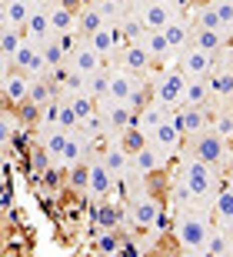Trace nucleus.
I'll list each match as a JSON object with an SVG mask.
<instances>
[{"label": "nucleus", "mask_w": 233, "mask_h": 257, "mask_svg": "<svg viewBox=\"0 0 233 257\" xmlns=\"http://www.w3.org/2000/svg\"><path fill=\"white\" fill-rule=\"evenodd\" d=\"M100 27H107L100 7H97V4H80V10H77V37L87 40V37H93Z\"/></svg>", "instance_id": "17"}, {"label": "nucleus", "mask_w": 233, "mask_h": 257, "mask_svg": "<svg viewBox=\"0 0 233 257\" xmlns=\"http://www.w3.org/2000/svg\"><path fill=\"white\" fill-rule=\"evenodd\" d=\"M30 84H34V77L24 74V70H17V67L4 70V100H7V107L27 104L30 100Z\"/></svg>", "instance_id": "7"}, {"label": "nucleus", "mask_w": 233, "mask_h": 257, "mask_svg": "<svg viewBox=\"0 0 233 257\" xmlns=\"http://www.w3.org/2000/svg\"><path fill=\"white\" fill-rule=\"evenodd\" d=\"M67 70L84 74V77L100 74V70H103V57L90 47V44H87V40H80V44L74 47V54H70V60H67Z\"/></svg>", "instance_id": "11"}, {"label": "nucleus", "mask_w": 233, "mask_h": 257, "mask_svg": "<svg viewBox=\"0 0 233 257\" xmlns=\"http://www.w3.org/2000/svg\"><path fill=\"white\" fill-rule=\"evenodd\" d=\"M123 247V234L120 230H97V250L103 257H117Z\"/></svg>", "instance_id": "33"}, {"label": "nucleus", "mask_w": 233, "mask_h": 257, "mask_svg": "<svg viewBox=\"0 0 233 257\" xmlns=\"http://www.w3.org/2000/svg\"><path fill=\"white\" fill-rule=\"evenodd\" d=\"M177 120H180L183 137H190V141L210 131V114H206V107H180V110H177Z\"/></svg>", "instance_id": "13"}, {"label": "nucleus", "mask_w": 233, "mask_h": 257, "mask_svg": "<svg viewBox=\"0 0 233 257\" xmlns=\"http://www.w3.org/2000/svg\"><path fill=\"white\" fill-rule=\"evenodd\" d=\"M40 181H44L47 187H60V171H57V167H50V171H47Z\"/></svg>", "instance_id": "45"}, {"label": "nucleus", "mask_w": 233, "mask_h": 257, "mask_svg": "<svg viewBox=\"0 0 233 257\" xmlns=\"http://www.w3.org/2000/svg\"><path fill=\"white\" fill-rule=\"evenodd\" d=\"M20 131H24V124H20L17 110L14 107H4V114H0V141H4V147H10Z\"/></svg>", "instance_id": "30"}, {"label": "nucleus", "mask_w": 233, "mask_h": 257, "mask_svg": "<svg viewBox=\"0 0 233 257\" xmlns=\"http://www.w3.org/2000/svg\"><path fill=\"white\" fill-rule=\"evenodd\" d=\"M193 47L210 50V54H220V50H226V30H203V27H196L193 30Z\"/></svg>", "instance_id": "27"}, {"label": "nucleus", "mask_w": 233, "mask_h": 257, "mask_svg": "<svg viewBox=\"0 0 233 257\" xmlns=\"http://www.w3.org/2000/svg\"><path fill=\"white\" fill-rule=\"evenodd\" d=\"M180 17V10L170 0H147L143 7H137V20L147 30H167V24Z\"/></svg>", "instance_id": "5"}, {"label": "nucleus", "mask_w": 233, "mask_h": 257, "mask_svg": "<svg viewBox=\"0 0 233 257\" xmlns=\"http://www.w3.org/2000/svg\"><path fill=\"white\" fill-rule=\"evenodd\" d=\"M17 110V117H20V124L27 127V131H34V127H40V120H44V107H37V104H20V107H14Z\"/></svg>", "instance_id": "37"}, {"label": "nucleus", "mask_w": 233, "mask_h": 257, "mask_svg": "<svg viewBox=\"0 0 233 257\" xmlns=\"http://www.w3.org/2000/svg\"><path fill=\"white\" fill-rule=\"evenodd\" d=\"M210 207H213V217L220 220L223 227H233V187H223Z\"/></svg>", "instance_id": "28"}, {"label": "nucleus", "mask_w": 233, "mask_h": 257, "mask_svg": "<svg viewBox=\"0 0 233 257\" xmlns=\"http://www.w3.org/2000/svg\"><path fill=\"white\" fill-rule=\"evenodd\" d=\"M60 110H64V97L50 100V104L44 107V120H40V127H57L60 124Z\"/></svg>", "instance_id": "42"}, {"label": "nucleus", "mask_w": 233, "mask_h": 257, "mask_svg": "<svg viewBox=\"0 0 233 257\" xmlns=\"http://www.w3.org/2000/svg\"><path fill=\"white\" fill-rule=\"evenodd\" d=\"M100 114L107 117L110 131H117V134L130 131L133 120H137V110H130L127 104H117V100H100Z\"/></svg>", "instance_id": "14"}, {"label": "nucleus", "mask_w": 233, "mask_h": 257, "mask_svg": "<svg viewBox=\"0 0 233 257\" xmlns=\"http://www.w3.org/2000/svg\"><path fill=\"white\" fill-rule=\"evenodd\" d=\"M180 181L190 187L193 200L200 204H213L216 194L223 191V181H220V167L206 161H196V157H183L180 161Z\"/></svg>", "instance_id": "1"}, {"label": "nucleus", "mask_w": 233, "mask_h": 257, "mask_svg": "<svg viewBox=\"0 0 233 257\" xmlns=\"http://www.w3.org/2000/svg\"><path fill=\"white\" fill-rule=\"evenodd\" d=\"M140 44H143V50L150 54V60H163L173 54V47H170V40L163 30H147L143 37H140Z\"/></svg>", "instance_id": "26"}, {"label": "nucleus", "mask_w": 233, "mask_h": 257, "mask_svg": "<svg viewBox=\"0 0 233 257\" xmlns=\"http://www.w3.org/2000/svg\"><path fill=\"white\" fill-rule=\"evenodd\" d=\"M24 40H27V30L0 27V57H4V70L14 67V57H17V50L24 47Z\"/></svg>", "instance_id": "20"}, {"label": "nucleus", "mask_w": 233, "mask_h": 257, "mask_svg": "<svg viewBox=\"0 0 233 257\" xmlns=\"http://www.w3.org/2000/svg\"><path fill=\"white\" fill-rule=\"evenodd\" d=\"M210 90H213L220 100H233V74L226 67H220V70L210 74Z\"/></svg>", "instance_id": "32"}, {"label": "nucleus", "mask_w": 233, "mask_h": 257, "mask_svg": "<svg viewBox=\"0 0 233 257\" xmlns=\"http://www.w3.org/2000/svg\"><path fill=\"white\" fill-rule=\"evenodd\" d=\"M80 131H84L87 137H90V141L97 144V141H100V137H103V134L110 131V124H107V117H103L100 110H97V114H93V117H87L84 124H80Z\"/></svg>", "instance_id": "38"}, {"label": "nucleus", "mask_w": 233, "mask_h": 257, "mask_svg": "<svg viewBox=\"0 0 233 257\" xmlns=\"http://www.w3.org/2000/svg\"><path fill=\"white\" fill-rule=\"evenodd\" d=\"M210 131H216L223 141H233V114H230V110H220V114H213V124H210Z\"/></svg>", "instance_id": "41"}, {"label": "nucleus", "mask_w": 233, "mask_h": 257, "mask_svg": "<svg viewBox=\"0 0 233 257\" xmlns=\"http://www.w3.org/2000/svg\"><path fill=\"white\" fill-rule=\"evenodd\" d=\"M50 100H57V84L47 80V77H34V84H30V104L47 107Z\"/></svg>", "instance_id": "29"}, {"label": "nucleus", "mask_w": 233, "mask_h": 257, "mask_svg": "<svg viewBox=\"0 0 233 257\" xmlns=\"http://www.w3.org/2000/svg\"><path fill=\"white\" fill-rule=\"evenodd\" d=\"M216 54H210V50H200V47H190L180 54V70H183L186 77H210L216 70Z\"/></svg>", "instance_id": "9"}, {"label": "nucleus", "mask_w": 233, "mask_h": 257, "mask_svg": "<svg viewBox=\"0 0 233 257\" xmlns=\"http://www.w3.org/2000/svg\"><path fill=\"white\" fill-rule=\"evenodd\" d=\"M90 217H93V224H97V230H120L123 227V207L107 204V200H100V204L90 210Z\"/></svg>", "instance_id": "22"}, {"label": "nucleus", "mask_w": 233, "mask_h": 257, "mask_svg": "<svg viewBox=\"0 0 233 257\" xmlns=\"http://www.w3.org/2000/svg\"><path fill=\"white\" fill-rule=\"evenodd\" d=\"M206 250H210L213 257H226V250H230V240H226V234L213 230V234H210V244H206Z\"/></svg>", "instance_id": "43"}, {"label": "nucleus", "mask_w": 233, "mask_h": 257, "mask_svg": "<svg viewBox=\"0 0 233 257\" xmlns=\"http://www.w3.org/2000/svg\"><path fill=\"white\" fill-rule=\"evenodd\" d=\"M27 164H30V174H34V177H44V174L54 167V157L47 154V147L37 144V147H30V151H27Z\"/></svg>", "instance_id": "34"}, {"label": "nucleus", "mask_w": 233, "mask_h": 257, "mask_svg": "<svg viewBox=\"0 0 233 257\" xmlns=\"http://www.w3.org/2000/svg\"><path fill=\"white\" fill-rule=\"evenodd\" d=\"M213 7H216V14H220V20H223V30L230 34L233 30V4L230 0H213Z\"/></svg>", "instance_id": "44"}, {"label": "nucleus", "mask_w": 233, "mask_h": 257, "mask_svg": "<svg viewBox=\"0 0 233 257\" xmlns=\"http://www.w3.org/2000/svg\"><path fill=\"white\" fill-rule=\"evenodd\" d=\"M50 27H54V37H67V34H77V10L64 7L57 0L50 7Z\"/></svg>", "instance_id": "23"}, {"label": "nucleus", "mask_w": 233, "mask_h": 257, "mask_svg": "<svg viewBox=\"0 0 233 257\" xmlns=\"http://www.w3.org/2000/svg\"><path fill=\"white\" fill-rule=\"evenodd\" d=\"M90 4H107V0H90Z\"/></svg>", "instance_id": "49"}, {"label": "nucleus", "mask_w": 233, "mask_h": 257, "mask_svg": "<svg viewBox=\"0 0 233 257\" xmlns=\"http://www.w3.org/2000/svg\"><path fill=\"white\" fill-rule=\"evenodd\" d=\"M67 141H70V131H64V127H40L37 144H40V147H47V154L54 157V164L60 161V157H64Z\"/></svg>", "instance_id": "21"}, {"label": "nucleus", "mask_w": 233, "mask_h": 257, "mask_svg": "<svg viewBox=\"0 0 233 257\" xmlns=\"http://www.w3.org/2000/svg\"><path fill=\"white\" fill-rule=\"evenodd\" d=\"M103 164H107V167H110V174L117 177V181H120V177H127V174H130L133 157H130L127 151H123L120 141H117V144H110V147L103 151Z\"/></svg>", "instance_id": "24"}, {"label": "nucleus", "mask_w": 233, "mask_h": 257, "mask_svg": "<svg viewBox=\"0 0 233 257\" xmlns=\"http://www.w3.org/2000/svg\"><path fill=\"white\" fill-rule=\"evenodd\" d=\"M180 257H213L210 250H180Z\"/></svg>", "instance_id": "46"}, {"label": "nucleus", "mask_w": 233, "mask_h": 257, "mask_svg": "<svg viewBox=\"0 0 233 257\" xmlns=\"http://www.w3.org/2000/svg\"><path fill=\"white\" fill-rule=\"evenodd\" d=\"M210 224H206L203 210H186L183 217H177L173 224V237H177L180 250H206L210 244Z\"/></svg>", "instance_id": "2"}, {"label": "nucleus", "mask_w": 233, "mask_h": 257, "mask_svg": "<svg viewBox=\"0 0 233 257\" xmlns=\"http://www.w3.org/2000/svg\"><path fill=\"white\" fill-rule=\"evenodd\" d=\"M60 94H64L67 100H70V97H77V94H87V77L70 70V74L64 77V84H60Z\"/></svg>", "instance_id": "39"}, {"label": "nucleus", "mask_w": 233, "mask_h": 257, "mask_svg": "<svg viewBox=\"0 0 233 257\" xmlns=\"http://www.w3.org/2000/svg\"><path fill=\"white\" fill-rule=\"evenodd\" d=\"M0 4H10V0H0Z\"/></svg>", "instance_id": "51"}, {"label": "nucleus", "mask_w": 233, "mask_h": 257, "mask_svg": "<svg viewBox=\"0 0 233 257\" xmlns=\"http://www.w3.org/2000/svg\"><path fill=\"white\" fill-rule=\"evenodd\" d=\"M127 210H130V224L137 230H150L163 214H167V210H163V200H160L157 194H133Z\"/></svg>", "instance_id": "3"}, {"label": "nucleus", "mask_w": 233, "mask_h": 257, "mask_svg": "<svg viewBox=\"0 0 233 257\" xmlns=\"http://www.w3.org/2000/svg\"><path fill=\"white\" fill-rule=\"evenodd\" d=\"M70 187L80 191V194H87V187H90V161L70 167Z\"/></svg>", "instance_id": "40"}, {"label": "nucleus", "mask_w": 233, "mask_h": 257, "mask_svg": "<svg viewBox=\"0 0 233 257\" xmlns=\"http://www.w3.org/2000/svg\"><path fill=\"white\" fill-rule=\"evenodd\" d=\"M230 4H233V0H230Z\"/></svg>", "instance_id": "52"}, {"label": "nucleus", "mask_w": 233, "mask_h": 257, "mask_svg": "<svg viewBox=\"0 0 233 257\" xmlns=\"http://www.w3.org/2000/svg\"><path fill=\"white\" fill-rule=\"evenodd\" d=\"M186 80H190V77H186L180 67H173V70H163V74L157 77V87H153V100H157V104H163L167 110L180 107V100H183V90H186Z\"/></svg>", "instance_id": "4"}, {"label": "nucleus", "mask_w": 233, "mask_h": 257, "mask_svg": "<svg viewBox=\"0 0 233 257\" xmlns=\"http://www.w3.org/2000/svg\"><path fill=\"white\" fill-rule=\"evenodd\" d=\"M87 94L97 97V100H107V94H110V70H100V74L87 77Z\"/></svg>", "instance_id": "36"}, {"label": "nucleus", "mask_w": 233, "mask_h": 257, "mask_svg": "<svg viewBox=\"0 0 233 257\" xmlns=\"http://www.w3.org/2000/svg\"><path fill=\"white\" fill-rule=\"evenodd\" d=\"M180 141H183V131H180V120H177V114H170L163 124L157 127V134L150 137V144H157L163 154H173L180 147Z\"/></svg>", "instance_id": "16"}, {"label": "nucleus", "mask_w": 233, "mask_h": 257, "mask_svg": "<svg viewBox=\"0 0 233 257\" xmlns=\"http://www.w3.org/2000/svg\"><path fill=\"white\" fill-rule=\"evenodd\" d=\"M113 184H117V177H113L110 167L103 164V157H90V187H87V197L100 204V200L110 197Z\"/></svg>", "instance_id": "10"}, {"label": "nucleus", "mask_w": 233, "mask_h": 257, "mask_svg": "<svg viewBox=\"0 0 233 257\" xmlns=\"http://www.w3.org/2000/svg\"><path fill=\"white\" fill-rule=\"evenodd\" d=\"M226 110H230V114H233V100H230V107H226Z\"/></svg>", "instance_id": "50"}, {"label": "nucleus", "mask_w": 233, "mask_h": 257, "mask_svg": "<svg viewBox=\"0 0 233 257\" xmlns=\"http://www.w3.org/2000/svg\"><path fill=\"white\" fill-rule=\"evenodd\" d=\"M167 167V154L160 151L157 144H147L140 154H133V171L140 174V177H150V174H160Z\"/></svg>", "instance_id": "15"}, {"label": "nucleus", "mask_w": 233, "mask_h": 257, "mask_svg": "<svg viewBox=\"0 0 233 257\" xmlns=\"http://www.w3.org/2000/svg\"><path fill=\"white\" fill-rule=\"evenodd\" d=\"M150 64H153V60H150V54L143 50L140 40H130V44L120 50V67H123V70H130V74H147Z\"/></svg>", "instance_id": "19"}, {"label": "nucleus", "mask_w": 233, "mask_h": 257, "mask_svg": "<svg viewBox=\"0 0 233 257\" xmlns=\"http://www.w3.org/2000/svg\"><path fill=\"white\" fill-rule=\"evenodd\" d=\"M193 27H203V30H223V20L216 14L213 4H206V7H193V17H190Z\"/></svg>", "instance_id": "31"}, {"label": "nucleus", "mask_w": 233, "mask_h": 257, "mask_svg": "<svg viewBox=\"0 0 233 257\" xmlns=\"http://www.w3.org/2000/svg\"><path fill=\"white\" fill-rule=\"evenodd\" d=\"M193 7H206V4H213V0H190Z\"/></svg>", "instance_id": "48"}, {"label": "nucleus", "mask_w": 233, "mask_h": 257, "mask_svg": "<svg viewBox=\"0 0 233 257\" xmlns=\"http://www.w3.org/2000/svg\"><path fill=\"white\" fill-rule=\"evenodd\" d=\"M14 67H17V70H24V74H30V77H47V74H50V67H47V60H44V47H40V44H34L30 37L24 40V47L17 50Z\"/></svg>", "instance_id": "8"}, {"label": "nucleus", "mask_w": 233, "mask_h": 257, "mask_svg": "<svg viewBox=\"0 0 233 257\" xmlns=\"http://www.w3.org/2000/svg\"><path fill=\"white\" fill-rule=\"evenodd\" d=\"M170 114H173V110H167V107L157 104V100H150L143 110H137V120H133V127H140V131L147 134V137H153V134H157V127L163 124Z\"/></svg>", "instance_id": "18"}, {"label": "nucleus", "mask_w": 233, "mask_h": 257, "mask_svg": "<svg viewBox=\"0 0 233 257\" xmlns=\"http://www.w3.org/2000/svg\"><path fill=\"white\" fill-rule=\"evenodd\" d=\"M210 94H213V90H210V80H206V77H190L180 107H206Z\"/></svg>", "instance_id": "25"}, {"label": "nucleus", "mask_w": 233, "mask_h": 257, "mask_svg": "<svg viewBox=\"0 0 233 257\" xmlns=\"http://www.w3.org/2000/svg\"><path fill=\"white\" fill-rule=\"evenodd\" d=\"M147 144H150V137L140 131V127H130V131H123V134H120V147L130 154V157H133V154H140L143 147H147Z\"/></svg>", "instance_id": "35"}, {"label": "nucleus", "mask_w": 233, "mask_h": 257, "mask_svg": "<svg viewBox=\"0 0 233 257\" xmlns=\"http://www.w3.org/2000/svg\"><path fill=\"white\" fill-rule=\"evenodd\" d=\"M223 67H226V70H230V74H233V47H230V50H226V54H223Z\"/></svg>", "instance_id": "47"}, {"label": "nucleus", "mask_w": 233, "mask_h": 257, "mask_svg": "<svg viewBox=\"0 0 233 257\" xmlns=\"http://www.w3.org/2000/svg\"><path fill=\"white\" fill-rule=\"evenodd\" d=\"M190 157L220 167V164H226V141L216 131H206V134H200V137H193V144H190Z\"/></svg>", "instance_id": "6"}, {"label": "nucleus", "mask_w": 233, "mask_h": 257, "mask_svg": "<svg viewBox=\"0 0 233 257\" xmlns=\"http://www.w3.org/2000/svg\"><path fill=\"white\" fill-rule=\"evenodd\" d=\"M143 84L137 74H130V70H123V67H113L110 70V94H107V100H117V104H130L133 90Z\"/></svg>", "instance_id": "12"}]
</instances>
